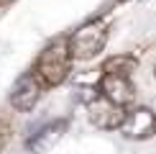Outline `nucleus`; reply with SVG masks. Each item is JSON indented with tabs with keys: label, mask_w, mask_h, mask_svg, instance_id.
Here are the masks:
<instances>
[{
	"label": "nucleus",
	"mask_w": 156,
	"mask_h": 154,
	"mask_svg": "<svg viewBox=\"0 0 156 154\" xmlns=\"http://www.w3.org/2000/svg\"><path fill=\"white\" fill-rule=\"evenodd\" d=\"M67 121H51V123L46 126H41L38 131L31 136L28 141H26V149H28L31 154H44V152H49V149H54L56 144L62 141V136L67 134Z\"/></svg>",
	"instance_id": "4"
},
{
	"label": "nucleus",
	"mask_w": 156,
	"mask_h": 154,
	"mask_svg": "<svg viewBox=\"0 0 156 154\" xmlns=\"http://www.w3.org/2000/svg\"><path fill=\"white\" fill-rule=\"evenodd\" d=\"M69 62H72V57H69L67 41L59 38V41H54L51 46L41 51V57L36 62V80L49 87L62 85L69 75Z\"/></svg>",
	"instance_id": "1"
},
{
	"label": "nucleus",
	"mask_w": 156,
	"mask_h": 154,
	"mask_svg": "<svg viewBox=\"0 0 156 154\" xmlns=\"http://www.w3.org/2000/svg\"><path fill=\"white\" fill-rule=\"evenodd\" d=\"M102 98H108L115 105H128L136 100V87L131 85V80L123 75H105L102 77Z\"/></svg>",
	"instance_id": "5"
},
{
	"label": "nucleus",
	"mask_w": 156,
	"mask_h": 154,
	"mask_svg": "<svg viewBox=\"0 0 156 154\" xmlns=\"http://www.w3.org/2000/svg\"><path fill=\"white\" fill-rule=\"evenodd\" d=\"M90 118L100 128H118V123L123 121V108L110 103L108 98H100L90 105Z\"/></svg>",
	"instance_id": "7"
},
{
	"label": "nucleus",
	"mask_w": 156,
	"mask_h": 154,
	"mask_svg": "<svg viewBox=\"0 0 156 154\" xmlns=\"http://www.w3.org/2000/svg\"><path fill=\"white\" fill-rule=\"evenodd\" d=\"M8 3H13V0H0V8H3V5H8Z\"/></svg>",
	"instance_id": "10"
},
{
	"label": "nucleus",
	"mask_w": 156,
	"mask_h": 154,
	"mask_svg": "<svg viewBox=\"0 0 156 154\" xmlns=\"http://www.w3.org/2000/svg\"><path fill=\"white\" fill-rule=\"evenodd\" d=\"M8 136H10V126L5 123V121H0V149L5 146V141H8Z\"/></svg>",
	"instance_id": "9"
},
{
	"label": "nucleus",
	"mask_w": 156,
	"mask_h": 154,
	"mask_svg": "<svg viewBox=\"0 0 156 154\" xmlns=\"http://www.w3.org/2000/svg\"><path fill=\"white\" fill-rule=\"evenodd\" d=\"M136 69V59L133 57H113V59H108L102 64V72L105 75H123L128 77Z\"/></svg>",
	"instance_id": "8"
},
{
	"label": "nucleus",
	"mask_w": 156,
	"mask_h": 154,
	"mask_svg": "<svg viewBox=\"0 0 156 154\" xmlns=\"http://www.w3.org/2000/svg\"><path fill=\"white\" fill-rule=\"evenodd\" d=\"M126 139H136L144 141L154 136V113L148 108H133V111L123 113V121L118 123Z\"/></svg>",
	"instance_id": "3"
},
{
	"label": "nucleus",
	"mask_w": 156,
	"mask_h": 154,
	"mask_svg": "<svg viewBox=\"0 0 156 154\" xmlns=\"http://www.w3.org/2000/svg\"><path fill=\"white\" fill-rule=\"evenodd\" d=\"M105 41H108V23L105 21H90L74 31V36L67 41V49H69L72 59L84 62V59H92V57L100 54L105 49Z\"/></svg>",
	"instance_id": "2"
},
{
	"label": "nucleus",
	"mask_w": 156,
	"mask_h": 154,
	"mask_svg": "<svg viewBox=\"0 0 156 154\" xmlns=\"http://www.w3.org/2000/svg\"><path fill=\"white\" fill-rule=\"evenodd\" d=\"M38 98H41V82H38L34 75L21 77V80L16 82V87H13V93H10V103L23 113L31 111L38 103Z\"/></svg>",
	"instance_id": "6"
}]
</instances>
